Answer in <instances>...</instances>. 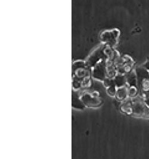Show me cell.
<instances>
[{
  "label": "cell",
  "instance_id": "cell-3",
  "mask_svg": "<svg viewBox=\"0 0 149 159\" xmlns=\"http://www.w3.org/2000/svg\"><path fill=\"white\" fill-rule=\"evenodd\" d=\"M80 98L85 107L97 108L102 104V100L96 92L83 93L80 96Z\"/></svg>",
  "mask_w": 149,
  "mask_h": 159
},
{
  "label": "cell",
  "instance_id": "cell-8",
  "mask_svg": "<svg viewBox=\"0 0 149 159\" xmlns=\"http://www.w3.org/2000/svg\"><path fill=\"white\" fill-rule=\"evenodd\" d=\"M126 81V85L128 87H137V75L135 71V68L133 71L126 74L125 75Z\"/></svg>",
  "mask_w": 149,
  "mask_h": 159
},
{
  "label": "cell",
  "instance_id": "cell-11",
  "mask_svg": "<svg viewBox=\"0 0 149 159\" xmlns=\"http://www.w3.org/2000/svg\"><path fill=\"white\" fill-rule=\"evenodd\" d=\"M139 95V90L137 87H128V96L133 98Z\"/></svg>",
  "mask_w": 149,
  "mask_h": 159
},
{
  "label": "cell",
  "instance_id": "cell-7",
  "mask_svg": "<svg viewBox=\"0 0 149 159\" xmlns=\"http://www.w3.org/2000/svg\"><path fill=\"white\" fill-rule=\"evenodd\" d=\"M121 111L128 115H132L133 114V98H127L125 100L121 102Z\"/></svg>",
  "mask_w": 149,
  "mask_h": 159
},
{
  "label": "cell",
  "instance_id": "cell-4",
  "mask_svg": "<svg viewBox=\"0 0 149 159\" xmlns=\"http://www.w3.org/2000/svg\"><path fill=\"white\" fill-rule=\"evenodd\" d=\"M120 31L118 29L106 31L101 34L100 39L103 43L110 48H115L118 44Z\"/></svg>",
  "mask_w": 149,
  "mask_h": 159
},
{
  "label": "cell",
  "instance_id": "cell-5",
  "mask_svg": "<svg viewBox=\"0 0 149 159\" xmlns=\"http://www.w3.org/2000/svg\"><path fill=\"white\" fill-rule=\"evenodd\" d=\"M105 48L106 46L103 44L102 46L95 49L91 55L88 57L86 62L88 66L93 68L99 63L104 61V58H106L104 53Z\"/></svg>",
  "mask_w": 149,
  "mask_h": 159
},
{
  "label": "cell",
  "instance_id": "cell-2",
  "mask_svg": "<svg viewBox=\"0 0 149 159\" xmlns=\"http://www.w3.org/2000/svg\"><path fill=\"white\" fill-rule=\"evenodd\" d=\"M135 117L149 119V107L140 95L133 98V114Z\"/></svg>",
  "mask_w": 149,
  "mask_h": 159
},
{
  "label": "cell",
  "instance_id": "cell-13",
  "mask_svg": "<svg viewBox=\"0 0 149 159\" xmlns=\"http://www.w3.org/2000/svg\"><path fill=\"white\" fill-rule=\"evenodd\" d=\"M144 67H145V68L149 72V60H147V61H146L143 64H142Z\"/></svg>",
  "mask_w": 149,
  "mask_h": 159
},
{
  "label": "cell",
  "instance_id": "cell-9",
  "mask_svg": "<svg viewBox=\"0 0 149 159\" xmlns=\"http://www.w3.org/2000/svg\"><path fill=\"white\" fill-rule=\"evenodd\" d=\"M116 97L117 98L118 101L121 102L128 98V86H125L123 87L117 88Z\"/></svg>",
  "mask_w": 149,
  "mask_h": 159
},
{
  "label": "cell",
  "instance_id": "cell-14",
  "mask_svg": "<svg viewBox=\"0 0 149 159\" xmlns=\"http://www.w3.org/2000/svg\"><path fill=\"white\" fill-rule=\"evenodd\" d=\"M144 100H145L146 103H147V105L149 107V98H145Z\"/></svg>",
  "mask_w": 149,
  "mask_h": 159
},
{
  "label": "cell",
  "instance_id": "cell-6",
  "mask_svg": "<svg viewBox=\"0 0 149 159\" xmlns=\"http://www.w3.org/2000/svg\"><path fill=\"white\" fill-rule=\"evenodd\" d=\"M92 75L94 79L104 81L107 78V65L106 61H102L93 68Z\"/></svg>",
  "mask_w": 149,
  "mask_h": 159
},
{
  "label": "cell",
  "instance_id": "cell-10",
  "mask_svg": "<svg viewBox=\"0 0 149 159\" xmlns=\"http://www.w3.org/2000/svg\"><path fill=\"white\" fill-rule=\"evenodd\" d=\"M115 84L117 88L123 87L126 85V81L125 75H120L118 74V75L113 79Z\"/></svg>",
  "mask_w": 149,
  "mask_h": 159
},
{
  "label": "cell",
  "instance_id": "cell-1",
  "mask_svg": "<svg viewBox=\"0 0 149 159\" xmlns=\"http://www.w3.org/2000/svg\"><path fill=\"white\" fill-rule=\"evenodd\" d=\"M139 95L145 98L149 93V72L141 65L135 68Z\"/></svg>",
  "mask_w": 149,
  "mask_h": 159
},
{
  "label": "cell",
  "instance_id": "cell-12",
  "mask_svg": "<svg viewBox=\"0 0 149 159\" xmlns=\"http://www.w3.org/2000/svg\"><path fill=\"white\" fill-rule=\"evenodd\" d=\"M116 90H117V87L116 86L115 84L110 86L109 87L107 88V92L109 95L112 97H116Z\"/></svg>",
  "mask_w": 149,
  "mask_h": 159
},
{
  "label": "cell",
  "instance_id": "cell-15",
  "mask_svg": "<svg viewBox=\"0 0 149 159\" xmlns=\"http://www.w3.org/2000/svg\"><path fill=\"white\" fill-rule=\"evenodd\" d=\"M145 98H149V93L147 94V95L146 96V97ZM145 98H144V99H145Z\"/></svg>",
  "mask_w": 149,
  "mask_h": 159
}]
</instances>
